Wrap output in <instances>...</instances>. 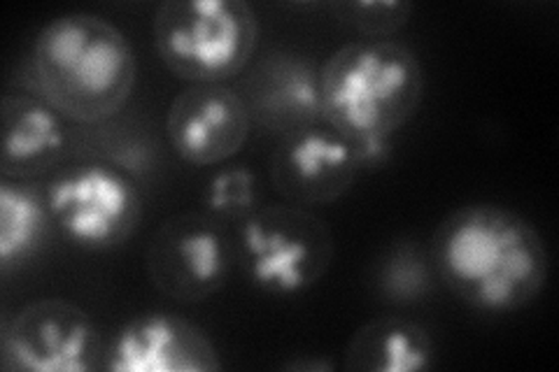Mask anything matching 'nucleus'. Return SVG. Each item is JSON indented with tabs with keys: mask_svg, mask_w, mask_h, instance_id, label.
<instances>
[{
	"mask_svg": "<svg viewBox=\"0 0 559 372\" xmlns=\"http://www.w3.org/2000/svg\"><path fill=\"white\" fill-rule=\"evenodd\" d=\"M322 121L349 143L390 140L417 115L425 70L417 55L394 40H357L338 47L320 68Z\"/></svg>",
	"mask_w": 559,
	"mask_h": 372,
	"instance_id": "3",
	"label": "nucleus"
},
{
	"mask_svg": "<svg viewBox=\"0 0 559 372\" xmlns=\"http://www.w3.org/2000/svg\"><path fill=\"white\" fill-rule=\"evenodd\" d=\"M219 368V351L203 328L180 314L147 312L117 331L100 370L217 372Z\"/></svg>",
	"mask_w": 559,
	"mask_h": 372,
	"instance_id": "12",
	"label": "nucleus"
},
{
	"mask_svg": "<svg viewBox=\"0 0 559 372\" xmlns=\"http://www.w3.org/2000/svg\"><path fill=\"white\" fill-rule=\"evenodd\" d=\"M68 133L61 115L35 94L8 92L3 96V180L26 182L61 164Z\"/></svg>",
	"mask_w": 559,
	"mask_h": 372,
	"instance_id": "13",
	"label": "nucleus"
},
{
	"mask_svg": "<svg viewBox=\"0 0 559 372\" xmlns=\"http://www.w3.org/2000/svg\"><path fill=\"white\" fill-rule=\"evenodd\" d=\"M75 149L82 156H92L96 164H108L127 172H147L154 168L156 158V143L145 129L117 123L115 119L94 123L80 133Z\"/></svg>",
	"mask_w": 559,
	"mask_h": 372,
	"instance_id": "17",
	"label": "nucleus"
},
{
	"mask_svg": "<svg viewBox=\"0 0 559 372\" xmlns=\"http://www.w3.org/2000/svg\"><path fill=\"white\" fill-rule=\"evenodd\" d=\"M238 94L252 127L271 135L285 137L324 123L320 68L294 49H269L245 75Z\"/></svg>",
	"mask_w": 559,
	"mask_h": 372,
	"instance_id": "11",
	"label": "nucleus"
},
{
	"mask_svg": "<svg viewBox=\"0 0 559 372\" xmlns=\"http://www.w3.org/2000/svg\"><path fill=\"white\" fill-rule=\"evenodd\" d=\"M413 10V3H399V0H384V3L345 0V3L331 5V14L347 28L364 35L366 40H390L411 22Z\"/></svg>",
	"mask_w": 559,
	"mask_h": 372,
	"instance_id": "18",
	"label": "nucleus"
},
{
	"mask_svg": "<svg viewBox=\"0 0 559 372\" xmlns=\"http://www.w3.org/2000/svg\"><path fill=\"white\" fill-rule=\"evenodd\" d=\"M431 333L406 316H378L355 331L343 353L347 372H415L436 365Z\"/></svg>",
	"mask_w": 559,
	"mask_h": 372,
	"instance_id": "14",
	"label": "nucleus"
},
{
	"mask_svg": "<svg viewBox=\"0 0 559 372\" xmlns=\"http://www.w3.org/2000/svg\"><path fill=\"white\" fill-rule=\"evenodd\" d=\"M45 196L61 233L84 250L121 247L143 219V196L135 182L108 164L92 161L57 175Z\"/></svg>",
	"mask_w": 559,
	"mask_h": 372,
	"instance_id": "7",
	"label": "nucleus"
},
{
	"mask_svg": "<svg viewBox=\"0 0 559 372\" xmlns=\"http://www.w3.org/2000/svg\"><path fill=\"white\" fill-rule=\"evenodd\" d=\"M31 94L61 117L94 127L115 119L135 86V51L112 22L92 12H70L45 24L28 55Z\"/></svg>",
	"mask_w": 559,
	"mask_h": 372,
	"instance_id": "2",
	"label": "nucleus"
},
{
	"mask_svg": "<svg viewBox=\"0 0 559 372\" xmlns=\"http://www.w3.org/2000/svg\"><path fill=\"white\" fill-rule=\"evenodd\" d=\"M0 353L8 372H90L105 347L92 314L66 298H40L3 319Z\"/></svg>",
	"mask_w": 559,
	"mask_h": 372,
	"instance_id": "8",
	"label": "nucleus"
},
{
	"mask_svg": "<svg viewBox=\"0 0 559 372\" xmlns=\"http://www.w3.org/2000/svg\"><path fill=\"white\" fill-rule=\"evenodd\" d=\"M285 370H308V372H326L331 370V363L326 361H318V359H310V361H292V363H285L283 365Z\"/></svg>",
	"mask_w": 559,
	"mask_h": 372,
	"instance_id": "20",
	"label": "nucleus"
},
{
	"mask_svg": "<svg viewBox=\"0 0 559 372\" xmlns=\"http://www.w3.org/2000/svg\"><path fill=\"white\" fill-rule=\"evenodd\" d=\"M436 279L429 250L413 238L390 242L371 265L373 293L388 305L425 303L436 289Z\"/></svg>",
	"mask_w": 559,
	"mask_h": 372,
	"instance_id": "16",
	"label": "nucleus"
},
{
	"mask_svg": "<svg viewBox=\"0 0 559 372\" xmlns=\"http://www.w3.org/2000/svg\"><path fill=\"white\" fill-rule=\"evenodd\" d=\"M273 189L299 207H324L353 191L361 177L355 145L326 123L280 137L271 158Z\"/></svg>",
	"mask_w": 559,
	"mask_h": 372,
	"instance_id": "9",
	"label": "nucleus"
},
{
	"mask_svg": "<svg viewBox=\"0 0 559 372\" xmlns=\"http://www.w3.org/2000/svg\"><path fill=\"white\" fill-rule=\"evenodd\" d=\"M252 133L242 96L226 84H191L173 98L166 135L180 161L210 168L234 158Z\"/></svg>",
	"mask_w": 559,
	"mask_h": 372,
	"instance_id": "10",
	"label": "nucleus"
},
{
	"mask_svg": "<svg viewBox=\"0 0 559 372\" xmlns=\"http://www.w3.org/2000/svg\"><path fill=\"white\" fill-rule=\"evenodd\" d=\"M207 215L219 221L248 219L257 209V180L254 172L245 166L219 170L205 189Z\"/></svg>",
	"mask_w": 559,
	"mask_h": 372,
	"instance_id": "19",
	"label": "nucleus"
},
{
	"mask_svg": "<svg viewBox=\"0 0 559 372\" xmlns=\"http://www.w3.org/2000/svg\"><path fill=\"white\" fill-rule=\"evenodd\" d=\"M49 215L45 191L35 184L14 180L0 182V265L10 273L14 265L28 261L47 242Z\"/></svg>",
	"mask_w": 559,
	"mask_h": 372,
	"instance_id": "15",
	"label": "nucleus"
},
{
	"mask_svg": "<svg viewBox=\"0 0 559 372\" xmlns=\"http://www.w3.org/2000/svg\"><path fill=\"white\" fill-rule=\"evenodd\" d=\"M152 35L175 77L226 84L250 65L259 20L245 0H166L154 12Z\"/></svg>",
	"mask_w": 559,
	"mask_h": 372,
	"instance_id": "4",
	"label": "nucleus"
},
{
	"mask_svg": "<svg viewBox=\"0 0 559 372\" xmlns=\"http://www.w3.org/2000/svg\"><path fill=\"white\" fill-rule=\"evenodd\" d=\"M236 263V240L207 212H178L154 230L145 250L150 285L175 303L197 305L219 293Z\"/></svg>",
	"mask_w": 559,
	"mask_h": 372,
	"instance_id": "6",
	"label": "nucleus"
},
{
	"mask_svg": "<svg viewBox=\"0 0 559 372\" xmlns=\"http://www.w3.org/2000/svg\"><path fill=\"white\" fill-rule=\"evenodd\" d=\"M336 256L329 226L299 205H264L238 224L236 261L250 285L294 296L324 279Z\"/></svg>",
	"mask_w": 559,
	"mask_h": 372,
	"instance_id": "5",
	"label": "nucleus"
},
{
	"mask_svg": "<svg viewBox=\"0 0 559 372\" xmlns=\"http://www.w3.org/2000/svg\"><path fill=\"white\" fill-rule=\"evenodd\" d=\"M427 250L436 277L478 312H518L548 285L550 256L544 236L530 219L495 203L448 212Z\"/></svg>",
	"mask_w": 559,
	"mask_h": 372,
	"instance_id": "1",
	"label": "nucleus"
}]
</instances>
